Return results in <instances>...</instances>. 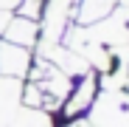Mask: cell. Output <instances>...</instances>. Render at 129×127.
I'll list each match as a JSON object with an SVG mask.
<instances>
[{"mask_svg":"<svg viewBox=\"0 0 129 127\" xmlns=\"http://www.w3.org/2000/svg\"><path fill=\"white\" fill-rule=\"evenodd\" d=\"M87 119L95 127H129V90L126 88H101Z\"/></svg>","mask_w":129,"mask_h":127,"instance_id":"6da1fadb","label":"cell"},{"mask_svg":"<svg viewBox=\"0 0 129 127\" xmlns=\"http://www.w3.org/2000/svg\"><path fill=\"white\" fill-rule=\"evenodd\" d=\"M98 90H101V76L93 68L87 74L76 76L73 85H70V90H68V96H64V102H62V107H59V113H56V124L87 116L90 107H93V102H95V96H98Z\"/></svg>","mask_w":129,"mask_h":127,"instance_id":"7a4b0ae2","label":"cell"},{"mask_svg":"<svg viewBox=\"0 0 129 127\" xmlns=\"http://www.w3.org/2000/svg\"><path fill=\"white\" fill-rule=\"evenodd\" d=\"M31 48L23 45H14V42L0 40V76H11V79H25L31 71V62H34Z\"/></svg>","mask_w":129,"mask_h":127,"instance_id":"3957f363","label":"cell"},{"mask_svg":"<svg viewBox=\"0 0 129 127\" xmlns=\"http://www.w3.org/2000/svg\"><path fill=\"white\" fill-rule=\"evenodd\" d=\"M0 40L37 51V45H39V23H37V20H31V17L14 14V17L9 20V26H6V31H3V37H0Z\"/></svg>","mask_w":129,"mask_h":127,"instance_id":"277c9868","label":"cell"},{"mask_svg":"<svg viewBox=\"0 0 129 127\" xmlns=\"http://www.w3.org/2000/svg\"><path fill=\"white\" fill-rule=\"evenodd\" d=\"M20 107H23V79L0 76V127H11Z\"/></svg>","mask_w":129,"mask_h":127,"instance_id":"5b68a950","label":"cell"},{"mask_svg":"<svg viewBox=\"0 0 129 127\" xmlns=\"http://www.w3.org/2000/svg\"><path fill=\"white\" fill-rule=\"evenodd\" d=\"M118 6H121V0H76L73 23L76 26H93L98 20L110 17Z\"/></svg>","mask_w":129,"mask_h":127,"instance_id":"8992f818","label":"cell"},{"mask_svg":"<svg viewBox=\"0 0 129 127\" xmlns=\"http://www.w3.org/2000/svg\"><path fill=\"white\" fill-rule=\"evenodd\" d=\"M11 127H56V116L48 110H39V107H20Z\"/></svg>","mask_w":129,"mask_h":127,"instance_id":"52a82bcc","label":"cell"},{"mask_svg":"<svg viewBox=\"0 0 129 127\" xmlns=\"http://www.w3.org/2000/svg\"><path fill=\"white\" fill-rule=\"evenodd\" d=\"M42 9H45V0H23L20 3V9L14 14H23V17H31L39 23V17H42Z\"/></svg>","mask_w":129,"mask_h":127,"instance_id":"ba28073f","label":"cell"},{"mask_svg":"<svg viewBox=\"0 0 129 127\" xmlns=\"http://www.w3.org/2000/svg\"><path fill=\"white\" fill-rule=\"evenodd\" d=\"M56 127H95L87 116H81V119H70V121H59Z\"/></svg>","mask_w":129,"mask_h":127,"instance_id":"9c48e42d","label":"cell"},{"mask_svg":"<svg viewBox=\"0 0 129 127\" xmlns=\"http://www.w3.org/2000/svg\"><path fill=\"white\" fill-rule=\"evenodd\" d=\"M23 0H0V11H17Z\"/></svg>","mask_w":129,"mask_h":127,"instance_id":"30bf717a","label":"cell"},{"mask_svg":"<svg viewBox=\"0 0 129 127\" xmlns=\"http://www.w3.org/2000/svg\"><path fill=\"white\" fill-rule=\"evenodd\" d=\"M11 17H14V11H0V37H3V31H6V26H9Z\"/></svg>","mask_w":129,"mask_h":127,"instance_id":"8fae6325","label":"cell"},{"mask_svg":"<svg viewBox=\"0 0 129 127\" xmlns=\"http://www.w3.org/2000/svg\"><path fill=\"white\" fill-rule=\"evenodd\" d=\"M121 6H123V9H129V0H121Z\"/></svg>","mask_w":129,"mask_h":127,"instance_id":"7c38bea8","label":"cell"}]
</instances>
